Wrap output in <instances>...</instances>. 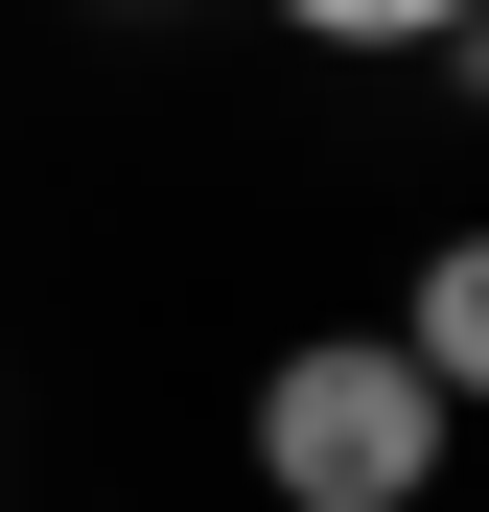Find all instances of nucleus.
Listing matches in <instances>:
<instances>
[{
  "label": "nucleus",
  "instance_id": "1",
  "mask_svg": "<svg viewBox=\"0 0 489 512\" xmlns=\"http://www.w3.org/2000/svg\"><path fill=\"white\" fill-rule=\"evenodd\" d=\"M443 443H466V396H420L373 326H303V350L257 373V489L280 512H420Z\"/></svg>",
  "mask_w": 489,
  "mask_h": 512
},
{
  "label": "nucleus",
  "instance_id": "2",
  "mask_svg": "<svg viewBox=\"0 0 489 512\" xmlns=\"http://www.w3.org/2000/svg\"><path fill=\"white\" fill-rule=\"evenodd\" d=\"M373 350L420 373V396H489V256H466V233L420 256V280H396V326H373Z\"/></svg>",
  "mask_w": 489,
  "mask_h": 512
},
{
  "label": "nucleus",
  "instance_id": "3",
  "mask_svg": "<svg viewBox=\"0 0 489 512\" xmlns=\"http://www.w3.org/2000/svg\"><path fill=\"white\" fill-rule=\"evenodd\" d=\"M303 47H466V0H280Z\"/></svg>",
  "mask_w": 489,
  "mask_h": 512
}]
</instances>
